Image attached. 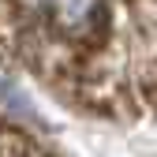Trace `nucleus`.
Here are the masks:
<instances>
[{
  "label": "nucleus",
  "instance_id": "1",
  "mask_svg": "<svg viewBox=\"0 0 157 157\" xmlns=\"http://www.w3.org/2000/svg\"><path fill=\"white\" fill-rule=\"evenodd\" d=\"M0 157H56L45 142H37L30 131L11 127L8 120H0Z\"/></svg>",
  "mask_w": 157,
  "mask_h": 157
},
{
  "label": "nucleus",
  "instance_id": "2",
  "mask_svg": "<svg viewBox=\"0 0 157 157\" xmlns=\"http://www.w3.org/2000/svg\"><path fill=\"white\" fill-rule=\"evenodd\" d=\"M19 4H23V0H0V8H8V11H15V15H19ZM19 23H23V19H19Z\"/></svg>",
  "mask_w": 157,
  "mask_h": 157
}]
</instances>
